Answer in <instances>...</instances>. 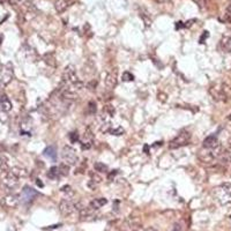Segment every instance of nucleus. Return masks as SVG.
<instances>
[{
    "instance_id": "obj_30",
    "label": "nucleus",
    "mask_w": 231,
    "mask_h": 231,
    "mask_svg": "<svg viewBox=\"0 0 231 231\" xmlns=\"http://www.w3.org/2000/svg\"><path fill=\"white\" fill-rule=\"evenodd\" d=\"M61 192H62V193H65V194H67L68 196H72V195H74V191H73V188H72L70 186H68V185L64 186V187L61 188Z\"/></svg>"
},
{
    "instance_id": "obj_41",
    "label": "nucleus",
    "mask_w": 231,
    "mask_h": 231,
    "mask_svg": "<svg viewBox=\"0 0 231 231\" xmlns=\"http://www.w3.org/2000/svg\"><path fill=\"white\" fill-rule=\"evenodd\" d=\"M36 183H37V184H38V186H41V187H43V184H42V183H41V182H39V179H37V180H36Z\"/></svg>"
},
{
    "instance_id": "obj_21",
    "label": "nucleus",
    "mask_w": 231,
    "mask_h": 231,
    "mask_svg": "<svg viewBox=\"0 0 231 231\" xmlns=\"http://www.w3.org/2000/svg\"><path fill=\"white\" fill-rule=\"evenodd\" d=\"M47 177H49L50 179H52V180L58 179V178L60 177V173H59V169H58V167H52V168L47 171Z\"/></svg>"
},
{
    "instance_id": "obj_11",
    "label": "nucleus",
    "mask_w": 231,
    "mask_h": 231,
    "mask_svg": "<svg viewBox=\"0 0 231 231\" xmlns=\"http://www.w3.org/2000/svg\"><path fill=\"white\" fill-rule=\"evenodd\" d=\"M20 203V196L16 194H8L1 200V205L5 208H15Z\"/></svg>"
},
{
    "instance_id": "obj_27",
    "label": "nucleus",
    "mask_w": 231,
    "mask_h": 231,
    "mask_svg": "<svg viewBox=\"0 0 231 231\" xmlns=\"http://www.w3.org/2000/svg\"><path fill=\"white\" fill-rule=\"evenodd\" d=\"M221 162H223L226 167H228V170H229V173H230V176H231V157L230 156H228V155H225L222 160H221Z\"/></svg>"
},
{
    "instance_id": "obj_44",
    "label": "nucleus",
    "mask_w": 231,
    "mask_h": 231,
    "mask_svg": "<svg viewBox=\"0 0 231 231\" xmlns=\"http://www.w3.org/2000/svg\"><path fill=\"white\" fill-rule=\"evenodd\" d=\"M3 39H4L3 35H0V45H1V43H3Z\"/></svg>"
},
{
    "instance_id": "obj_28",
    "label": "nucleus",
    "mask_w": 231,
    "mask_h": 231,
    "mask_svg": "<svg viewBox=\"0 0 231 231\" xmlns=\"http://www.w3.org/2000/svg\"><path fill=\"white\" fill-rule=\"evenodd\" d=\"M121 79H123L124 82H131V81L134 80V76H133V74L129 73V72H125V73L123 74V76H121Z\"/></svg>"
},
{
    "instance_id": "obj_42",
    "label": "nucleus",
    "mask_w": 231,
    "mask_h": 231,
    "mask_svg": "<svg viewBox=\"0 0 231 231\" xmlns=\"http://www.w3.org/2000/svg\"><path fill=\"white\" fill-rule=\"evenodd\" d=\"M172 231H180V229H179V226H178V225H176V226H175V229H173Z\"/></svg>"
},
{
    "instance_id": "obj_14",
    "label": "nucleus",
    "mask_w": 231,
    "mask_h": 231,
    "mask_svg": "<svg viewBox=\"0 0 231 231\" xmlns=\"http://www.w3.org/2000/svg\"><path fill=\"white\" fill-rule=\"evenodd\" d=\"M202 146L203 148H216L219 146V142H218V139L215 134H211L209 136H207L203 142H202Z\"/></svg>"
},
{
    "instance_id": "obj_12",
    "label": "nucleus",
    "mask_w": 231,
    "mask_h": 231,
    "mask_svg": "<svg viewBox=\"0 0 231 231\" xmlns=\"http://www.w3.org/2000/svg\"><path fill=\"white\" fill-rule=\"evenodd\" d=\"M72 5H73V0H56L54 8L58 13L61 14L65 11H67Z\"/></svg>"
},
{
    "instance_id": "obj_2",
    "label": "nucleus",
    "mask_w": 231,
    "mask_h": 231,
    "mask_svg": "<svg viewBox=\"0 0 231 231\" xmlns=\"http://www.w3.org/2000/svg\"><path fill=\"white\" fill-rule=\"evenodd\" d=\"M61 81L74 86L76 90H81L83 88V83H82V81H80L78 74H76L75 67L73 65H68L65 67V69L62 72V80Z\"/></svg>"
},
{
    "instance_id": "obj_38",
    "label": "nucleus",
    "mask_w": 231,
    "mask_h": 231,
    "mask_svg": "<svg viewBox=\"0 0 231 231\" xmlns=\"http://www.w3.org/2000/svg\"><path fill=\"white\" fill-rule=\"evenodd\" d=\"M185 27V23L184 22H177V29H179V28H184Z\"/></svg>"
},
{
    "instance_id": "obj_4",
    "label": "nucleus",
    "mask_w": 231,
    "mask_h": 231,
    "mask_svg": "<svg viewBox=\"0 0 231 231\" xmlns=\"http://www.w3.org/2000/svg\"><path fill=\"white\" fill-rule=\"evenodd\" d=\"M14 78V69L12 62H7L5 66H3L1 72H0V86H7L11 83V81Z\"/></svg>"
},
{
    "instance_id": "obj_35",
    "label": "nucleus",
    "mask_w": 231,
    "mask_h": 231,
    "mask_svg": "<svg viewBox=\"0 0 231 231\" xmlns=\"http://www.w3.org/2000/svg\"><path fill=\"white\" fill-rule=\"evenodd\" d=\"M117 173H118V170H112V172H110V173H109V176H108L109 180H112Z\"/></svg>"
},
{
    "instance_id": "obj_29",
    "label": "nucleus",
    "mask_w": 231,
    "mask_h": 231,
    "mask_svg": "<svg viewBox=\"0 0 231 231\" xmlns=\"http://www.w3.org/2000/svg\"><path fill=\"white\" fill-rule=\"evenodd\" d=\"M68 138H69V140H70V142L72 143H75V142H78L79 140H80V136H79V134H78V132H72V133H69V135H68Z\"/></svg>"
},
{
    "instance_id": "obj_18",
    "label": "nucleus",
    "mask_w": 231,
    "mask_h": 231,
    "mask_svg": "<svg viewBox=\"0 0 231 231\" xmlns=\"http://www.w3.org/2000/svg\"><path fill=\"white\" fill-rule=\"evenodd\" d=\"M9 171L13 172L18 178H23V177L28 176V171L23 168H20V167H13L12 169H9Z\"/></svg>"
},
{
    "instance_id": "obj_3",
    "label": "nucleus",
    "mask_w": 231,
    "mask_h": 231,
    "mask_svg": "<svg viewBox=\"0 0 231 231\" xmlns=\"http://www.w3.org/2000/svg\"><path fill=\"white\" fill-rule=\"evenodd\" d=\"M214 198L223 206L231 205V185L230 184H222L214 188L213 191Z\"/></svg>"
},
{
    "instance_id": "obj_9",
    "label": "nucleus",
    "mask_w": 231,
    "mask_h": 231,
    "mask_svg": "<svg viewBox=\"0 0 231 231\" xmlns=\"http://www.w3.org/2000/svg\"><path fill=\"white\" fill-rule=\"evenodd\" d=\"M81 143V148L83 150H87V149H90L93 147V143H94V134L91 132L90 128H87L86 132L83 133L82 135V139L80 141Z\"/></svg>"
},
{
    "instance_id": "obj_23",
    "label": "nucleus",
    "mask_w": 231,
    "mask_h": 231,
    "mask_svg": "<svg viewBox=\"0 0 231 231\" xmlns=\"http://www.w3.org/2000/svg\"><path fill=\"white\" fill-rule=\"evenodd\" d=\"M89 176H90V182L94 183V184H96V185L100 184V183L102 182V177L98 175L97 171H93V172H90Z\"/></svg>"
},
{
    "instance_id": "obj_40",
    "label": "nucleus",
    "mask_w": 231,
    "mask_h": 231,
    "mask_svg": "<svg viewBox=\"0 0 231 231\" xmlns=\"http://www.w3.org/2000/svg\"><path fill=\"white\" fill-rule=\"evenodd\" d=\"M7 231H16V230H15V228H14V226H12V225H11V226L8 228V230H7Z\"/></svg>"
},
{
    "instance_id": "obj_31",
    "label": "nucleus",
    "mask_w": 231,
    "mask_h": 231,
    "mask_svg": "<svg viewBox=\"0 0 231 231\" xmlns=\"http://www.w3.org/2000/svg\"><path fill=\"white\" fill-rule=\"evenodd\" d=\"M88 111H89V113H95L96 112V103L95 102H89L88 103Z\"/></svg>"
},
{
    "instance_id": "obj_24",
    "label": "nucleus",
    "mask_w": 231,
    "mask_h": 231,
    "mask_svg": "<svg viewBox=\"0 0 231 231\" xmlns=\"http://www.w3.org/2000/svg\"><path fill=\"white\" fill-rule=\"evenodd\" d=\"M94 169L97 172H108V165L102 163V162H97L94 164Z\"/></svg>"
},
{
    "instance_id": "obj_45",
    "label": "nucleus",
    "mask_w": 231,
    "mask_h": 231,
    "mask_svg": "<svg viewBox=\"0 0 231 231\" xmlns=\"http://www.w3.org/2000/svg\"><path fill=\"white\" fill-rule=\"evenodd\" d=\"M156 1H159V3H164V1H167V0H156Z\"/></svg>"
},
{
    "instance_id": "obj_8",
    "label": "nucleus",
    "mask_w": 231,
    "mask_h": 231,
    "mask_svg": "<svg viewBox=\"0 0 231 231\" xmlns=\"http://www.w3.org/2000/svg\"><path fill=\"white\" fill-rule=\"evenodd\" d=\"M4 175H3V179H1V182H3V185L6 187V188H8V190H14L18 185H19V179L20 178H18L13 172H11V171H7V172H3Z\"/></svg>"
},
{
    "instance_id": "obj_33",
    "label": "nucleus",
    "mask_w": 231,
    "mask_h": 231,
    "mask_svg": "<svg viewBox=\"0 0 231 231\" xmlns=\"http://www.w3.org/2000/svg\"><path fill=\"white\" fill-rule=\"evenodd\" d=\"M7 120H8V117H7L6 112L1 111V112H0V121H1V123H6Z\"/></svg>"
},
{
    "instance_id": "obj_13",
    "label": "nucleus",
    "mask_w": 231,
    "mask_h": 231,
    "mask_svg": "<svg viewBox=\"0 0 231 231\" xmlns=\"http://www.w3.org/2000/svg\"><path fill=\"white\" fill-rule=\"evenodd\" d=\"M105 86L109 89H113L117 86V73L114 70L109 72L105 76Z\"/></svg>"
},
{
    "instance_id": "obj_10",
    "label": "nucleus",
    "mask_w": 231,
    "mask_h": 231,
    "mask_svg": "<svg viewBox=\"0 0 231 231\" xmlns=\"http://www.w3.org/2000/svg\"><path fill=\"white\" fill-rule=\"evenodd\" d=\"M38 193L35 191V190H33L31 187H29V186H26L23 190H22V193H21V195H20V201H22L23 203H30L34 199H35V196L37 195Z\"/></svg>"
},
{
    "instance_id": "obj_5",
    "label": "nucleus",
    "mask_w": 231,
    "mask_h": 231,
    "mask_svg": "<svg viewBox=\"0 0 231 231\" xmlns=\"http://www.w3.org/2000/svg\"><path fill=\"white\" fill-rule=\"evenodd\" d=\"M82 206L79 203H75L72 200H61L59 203V210L64 216H68L70 214H73L75 210H81Z\"/></svg>"
},
{
    "instance_id": "obj_22",
    "label": "nucleus",
    "mask_w": 231,
    "mask_h": 231,
    "mask_svg": "<svg viewBox=\"0 0 231 231\" xmlns=\"http://www.w3.org/2000/svg\"><path fill=\"white\" fill-rule=\"evenodd\" d=\"M69 167H70V165H68L67 163L62 162V163H61V164L58 167L60 176H67V175H68V172H69Z\"/></svg>"
},
{
    "instance_id": "obj_39",
    "label": "nucleus",
    "mask_w": 231,
    "mask_h": 231,
    "mask_svg": "<svg viewBox=\"0 0 231 231\" xmlns=\"http://www.w3.org/2000/svg\"><path fill=\"white\" fill-rule=\"evenodd\" d=\"M143 151H144L146 154H149V146H148V144H144V147H143Z\"/></svg>"
},
{
    "instance_id": "obj_1",
    "label": "nucleus",
    "mask_w": 231,
    "mask_h": 231,
    "mask_svg": "<svg viewBox=\"0 0 231 231\" xmlns=\"http://www.w3.org/2000/svg\"><path fill=\"white\" fill-rule=\"evenodd\" d=\"M225 152L221 146L216 148H203L198 152V159L202 163H213L217 160H222Z\"/></svg>"
},
{
    "instance_id": "obj_32",
    "label": "nucleus",
    "mask_w": 231,
    "mask_h": 231,
    "mask_svg": "<svg viewBox=\"0 0 231 231\" xmlns=\"http://www.w3.org/2000/svg\"><path fill=\"white\" fill-rule=\"evenodd\" d=\"M157 98H159V101H160V102H163V103H165V102L168 101L167 94H164V93H160V94L157 95Z\"/></svg>"
},
{
    "instance_id": "obj_36",
    "label": "nucleus",
    "mask_w": 231,
    "mask_h": 231,
    "mask_svg": "<svg viewBox=\"0 0 231 231\" xmlns=\"http://www.w3.org/2000/svg\"><path fill=\"white\" fill-rule=\"evenodd\" d=\"M8 3H9L11 5L15 6V5H19V3H20V0H8Z\"/></svg>"
},
{
    "instance_id": "obj_20",
    "label": "nucleus",
    "mask_w": 231,
    "mask_h": 231,
    "mask_svg": "<svg viewBox=\"0 0 231 231\" xmlns=\"http://www.w3.org/2000/svg\"><path fill=\"white\" fill-rule=\"evenodd\" d=\"M43 58H44V61H45L49 66H51V67H56V58H54L53 53H51V52L45 53Z\"/></svg>"
},
{
    "instance_id": "obj_25",
    "label": "nucleus",
    "mask_w": 231,
    "mask_h": 231,
    "mask_svg": "<svg viewBox=\"0 0 231 231\" xmlns=\"http://www.w3.org/2000/svg\"><path fill=\"white\" fill-rule=\"evenodd\" d=\"M109 133L112 134V135H123L125 133V129L123 127H120V126H118V127H111L109 129Z\"/></svg>"
},
{
    "instance_id": "obj_34",
    "label": "nucleus",
    "mask_w": 231,
    "mask_h": 231,
    "mask_svg": "<svg viewBox=\"0 0 231 231\" xmlns=\"http://www.w3.org/2000/svg\"><path fill=\"white\" fill-rule=\"evenodd\" d=\"M209 36V34H208V31H203V34H202V36L200 37V39H199V43L200 44H202V43H205V41H206V38Z\"/></svg>"
},
{
    "instance_id": "obj_26",
    "label": "nucleus",
    "mask_w": 231,
    "mask_h": 231,
    "mask_svg": "<svg viewBox=\"0 0 231 231\" xmlns=\"http://www.w3.org/2000/svg\"><path fill=\"white\" fill-rule=\"evenodd\" d=\"M140 16H141V19L143 20V22H144V24H146L147 27H149V26L151 24V19H150V16H149L147 13L140 12Z\"/></svg>"
},
{
    "instance_id": "obj_16",
    "label": "nucleus",
    "mask_w": 231,
    "mask_h": 231,
    "mask_svg": "<svg viewBox=\"0 0 231 231\" xmlns=\"http://www.w3.org/2000/svg\"><path fill=\"white\" fill-rule=\"evenodd\" d=\"M43 155L52 161H57V148L54 146H49L47 148H45Z\"/></svg>"
},
{
    "instance_id": "obj_19",
    "label": "nucleus",
    "mask_w": 231,
    "mask_h": 231,
    "mask_svg": "<svg viewBox=\"0 0 231 231\" xmlns=\"http://www.w3.org/2000/svg\"><path fill=\"white\" fill-rule=\"evenodd\" d=\"M221 45L224 50L231 51V35H225L221 39Z\"/></svg>"
},
{
    "instance_id": "obj_37",
    "label": "nucleus",
    "mask_w": 231,
    "mask_h": 231,
    "mask_svg": "<svg viewBox=\"0 0 231 231\" xmlns=\"http://www.w3.org/2000/svg\"><path fill=\"white\" fill-rule=\"evenodd\" d=\"M95 87H96V81H93V82L88 83V88H90V89H95Z\"/></svg>"
},
{
    "instance_id": "obj_43",
    "label": "nucleus",
    "mask_w": 231,
    "mask_h": 231,
    "mask_svg": "<svg viewBox=\"0 0 231 231\" xmlns=\"http://www.w3.org/2000/svg\"><path fill=\"white\" fill-rule=\"evenodd\" d=\"M3 152H4V147L0 144V154H3Z\"/></svg>"
},
{
    "instance_id": "obj_7",
    "label": "nucleus",
    "mask_w": 231,
    "mask_h": 231,
    "mask_svg": "<svg viewBox=\"0 0 231 231\" xmlns=\"http://www.w3.org/2000/svg\"><path fill=\"white\" fill-rule=\"evenodd\" d=\"M61 156L64 159V162L67 163L68 165H75L79 161V157H78V155H76L75 150L70 146H65L62 148Z\"/></svg>"
},
{
    "instance_id": "obj_6",
    "label": "nucleus",
    "mask_w": 231,
    "mask_h": 231,
    "mask_svg": "<svg viewBox=\"0 0 231 231\" xmlns=\"http://www.w3.org/2000/svg\"><path fill=\"white\" fill-rule=\"evenodd\" d=\"M190 140H191V133L187 131H182L173 140L170 141L169 147H170V149H177V148L188 144Z\"/></svg>"
},
{
    "instance_id": "obj_17",
    "label": "nucleus",
    "mask_w": 231,
    "mask_h": 231,
    "mask_svg": "<svg viewBox=\"0 0 231 231\" xmlns=\"http://www.w3.org/2000/svg\"><path fill=\"white\" fill-rule=\"evenodd\" d=\"M106 203H108V200L105 198H96L90 201V209H100Z\"/></svg>"
},
{
    "instance_id": "obj_15",
    "label": "nucleus",
    "mask_w": 231,
    "mask_h": 231,
    "mask_svg": "<svg viewBox=\"0 0 231 231\" xmlns=\"http://www.w3.org/2000/svg\"><path fill=\"white\" fill-rule=\"evenodd\" d=\"M0 106H1V110L5 112H8L12 110V102L6 95L0 96Z\"/></svg>"
}]
</instances>
